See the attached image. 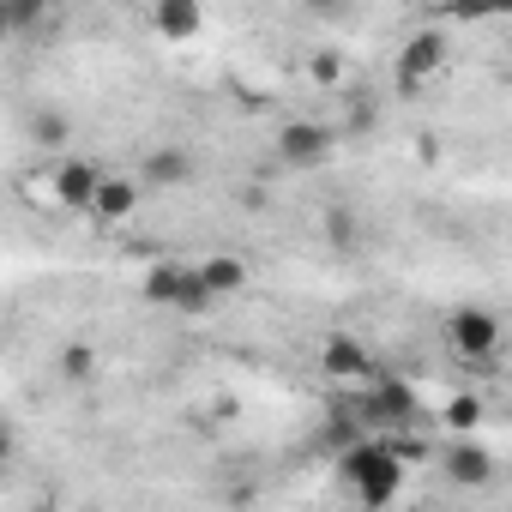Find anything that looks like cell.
<instances>
[{"label":"cell","instance_id":"cell-12","mask_svg":"<svg viewBox=\"0 0 512 512\" xmlns=\"http://www.w3.org/2000/svg\"><path fill=\"white\" fill-rule=\"evenodd\" d=\"M199 278H205L211 296H235V290H247V266L235 260V253H217V260H205Z\"/></svg>","mask_w":512,"mask_h":512},{"label":"cell","instance_id":"cell-1","mask_svg":"<svg viewBox=\"0 0 512 512\" xmlns=\"http://www.w3.org/2000/svg\"><path fill=\"white\" fill-rule=\"evenodd\" d=\"M338 476L356 488L362 512H380V506H386V500L404 488V458H398L386 440H362V446L338 452Z\"/></svg>","mask_w":512,"mask_h":512},{"label":"cell","instance_id":"cell-17","mask_svg":"<svg viewBox=\"0 0 512 512\" xmlns=\"http://www.w3.org/2000/svg\"><path fill=\"white\" fill-rule=\"evenodd\" d=\"M7 25H13V31H31V25H55V13H49V7H31V0H13V7H7Z\"/></svg>","mask_w":512,"mask_h":512},{"label":"cell","instance_id":"cell-8","mask_svg":"<svg viewBox=\"0 0 512 512\" xmlns=\"http://www.w3.org/2000/svg\"><path fill=\"white\" fill-rule=\"evenodd\" d=\"M446 476L458 488H482V482H494V452L482 440H458V446H446Z\"/></svg>","mask_w":512,"mask_h":512},{"label":"cell","instance_id":"cell-18","mask_svg":"<svg viewBox=\"0 0 512 512\" xmlns=\"http://www.w3.org/2000/svg\"><path fill=\"white\" fill-rule=\"evenodd\" d=\"M308 73H314L320 85H338V79H344V55H332V49H320V55L308 61Z\"/></svg>","mask_w":512,"mask_h":512},{"label":"cell","instance_id":"cell-19","mask_svg":"<svg viewBox=\"0 0 512 512\" xmlns=\"http://www.w3.org/2000/svg\"><path fill=\"white\" fill-rule=\"evenodd\" d=\"M326 235H332L338 247H356V217H350V211H332V217H326Z\"/></svg>","mask_w":512,"mask_h":512},{"label":"cell","instance_id":"cell-13","mask_svg":"<svg viewBox=\"0 0 512 512\" xmlns=\"http://www.w3.org/2000/svg\"><path fill=\"white\" fill-rule=\"evenodd\" d=\"M181 278H187L181 266H151L145 272V302L151 308H175L181 302Z\"/></svg>","mask_w":512,"mask_h":512},{"label":"cell","instance_id":"cell-10","mask_svg":"<svg viewBox=\"0 0 512 512\" xmlns=\"http://www.w3.org/2000/svg\"><path fill=\"white\" fill-rule=\"evenodd\" d=\"M151 25H157V37H169V43H187V37H199L205 13L193 7V0H157V7H151Z\"/></svg>","mask_w":512,"mask_h":512},{"label":"cell","instance_id":"cell-15","mask_svg":"<svg viewBox=\"0 0 512 512\" xmlns=\"http://www.w3.org/2000/svg\"><path fill=\"white\" fill-rule=\"evenodd\" d=\"M211 302H217V296L205 290V278H199V266H193V272L181 278V302H175V308H181V314H205Z\"/></svg>","mask_w":512,"mask_h":512},{"label":"cell","instance_id":"cell-4","mask_svg":"<svg viewBox=\"0 0 512 512\" xmlns=\"http://www.w3.org/2000/svg\"><path fill=\"white\" fill-rule=\"evenodd\" d=\"M332 145H338V133H332L326 121H290V127L278 133V157H284V163H296V169L326 163V157H332Z\"/></svg>","mask_w":512,"mask_h":512},{"label":"cell","instance_id":"cell-6","mask_svg":"<svg viewBox=\"0 0 512 512\" xmlns=\"http://www.w3.org/2000/svg\"><path fill=\"white\" fill-rule=\"evenodd\" d=\"M320 368H326L338 386H350V380H368V374H374V356H368V344H362V338L332 332V338L320 344Z\"/></svg>","mask_w":512,"mask_h":512},{"label":"cell","instance_id":"cell-2","mask_svg":"<svg viewBox=\"0 0 512 512\" xmlns=\"http://www.w3.org/2000/svg\"><path fill=\"white\" fill-rule=\"evenodd\" d=\"M416 416V392L404 386V380H374L362 398H356V422L368 428V434H392V428H404Z\"/></svg>","mask_w":512,"mask_h":512},{"label":"cell","instance_id":"cell-9","mask_svg":"<svg viewBox=\"0 0 512 512\" xmlns=\"http://www.w3.org/2000/svg\"><path fill=\"white\" fill-rule=\"evenodd\" d=\"M193 181V151L187 145H151L145 151V187H181Z\"/></svg>","mask_w":512,"mask_h":512},{"label":"cell","instance_id":"cell-5","mask_svg":"<svg viewBox=\"0 0 512 512\" xmlns=\"http://www.w3.org/2000/svg\"><path fill=\"white\" fill-rule=\"evenodd\" d=\"M97 187H103V169L97 163H79V157H67L55 169V181H49L55 205H67V211H91L97 205Z\"/></svg>","mask_w":512,"mask_h":512},{"label":"cell","instance_id":"cell-14","mask_svg":"<svg viewBox=\"0 0 512 512\" xmlns=\"http://www.w3.org/2000/svg\"><path fill=\"white\" fill-rule=\"evenodd\" d=\"M446 428H452V434H476V428H482V398H476V392H458V398L446 404Z\"/></svg>","mask_w":512,"mask_h":512},{"label":"cell","instance_id":"cell-20","mask_svg":"<svg viewBox=\"0 0 512 512\" xmlns=\"http://www.w3.org/2000/svg\"><path fill=\"white\" fill-rule=\"evenodd\" d=\"M37 139H49V145H67V121H61V115H37Z\"/></svg>","mask_w":512,"mask_h":512},{"label":"cell","instance_id":"cell-3","mask_svg":"<svg viewBox=\"0 0 512 512\" xmlns=\"http://www.w3.org/2000/svg\"><path fill=\"white\" fill-rule=\"evenodd\" d=\"M500 320L488 314V308H458L452 320H446V344H452V356H464V362H488L494 350H500Z\"/></svg>","mask_w":512,"mask_h":512},{"label":"cell","instance_id":"cell-7","mask_svg":"<svg viewBox=\"0 0 512 512\" xmlns=\"http://www.w3.org/2000/svg\"><path fill=\"white\" fill-rule=\"evenodd\" d=\"M440 61H446V43H440L434 31H422V37H410V43H404V55H398V85H404V91H416V85H428V79L440 73Z\"/></svg>","mask_w":512,"mask_h":512},{"label":"cell","instance_id":"cell-16","mask_svg":"<svg viewBox=\"0 0 512 512\" xmlns=\"http://www.w3.org/2000/svg\"><path fill=\"white\" fill-rule=\"evenodd\" d=\"M61 374H67V380H91V374H97V356H91V344H67V356H61Z\"/></svg>","mask_w":512,"mask_h":512},{"label":"cell","instance_id":"cell-11","mask_svg":"<svg viewBox=\"0 0 512 512\" xmlns=\"http://www.w3.org/2000/svg\"><path fill=\"white\" fill-rule=\"evenodd\" d=\"M133 211H139V181H127V175H103L91 217H103V223H127Z\"/></svg>","mask_w":512,"mask_h":512},{"label":"cell","instance_id":"cell-21","mask_svg":"<svg viewBox=\"0 0 512 512\" xmlns=\"http://www.w3.org/2000/svg\"><path fill=\"white\" fill-rule=\"evenodd\" d=\"M37 512H55V506H37Z\"/></svg>","mask_w":512,"mask_h":512}]
</instances>
